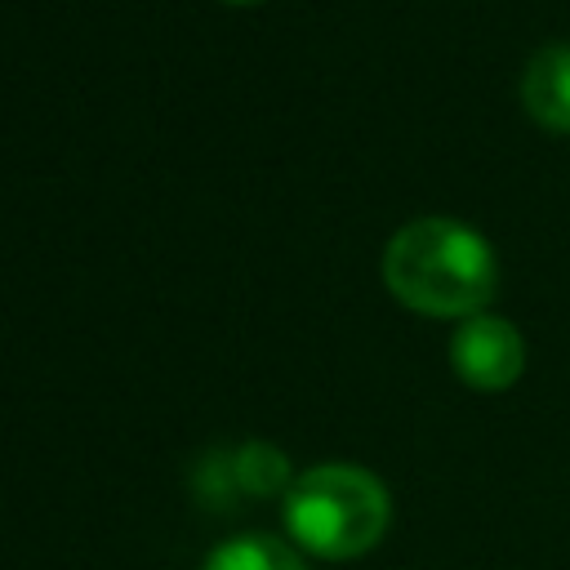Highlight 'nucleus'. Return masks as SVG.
Masks as SVG:
<instances>
[{
    "mask_svg": "<svg viewBox=\"0 0 570 570\" xmlns=\"http://www.w3.org/2000/svg\"><path fill=\"white\" fill-rule=\"evenodd\" d=\"M521 107L534 125L570 134V45H543L521 71Z\"/></svg>",
    "mask_w": 570,
    "mask_h": 570,
    "instance_id": "obj_4",
    "label": "nucleus"
},
{
    "mask_svg": "<svg viewBox=\"0 0 570 570\" xmlns=\"http://www.w3.org/2000/svg\"><path fill=\"white\" fill-rule=\"evenodd\" d=\"M392 521V499L383 481L356 463L307 468L285 490L289 539L325 561H347L370 552Z\"/></svg>",
    "mask_w": 570,
    "mask_h": 570,
    "instance_id": "obj_2",
    "label": "nucleus"
},
{
    "mask_svg": "<svg viewBox=\"0 0 570 570\" xmlns=\"http://www.w3.org/2000/svg\"><path fill=\"white\" fill-rule=\"evenodd\" d=\"M236 481H240L245 490H254V494H276V490H285V481H289V463H285V454H281L276 445L249 441V445L236 454Z\"/></svg>",
    "mask_w": 570,
    "mask_h": 570,
    "instance_id": "obj_6",
    "label": "nucleus"
},
{
    "mask_svg": "<svg viewBox=\"0 0 570 570\" xmlns=\"http://www.w3.org/2000/svg\"><path fill=\"white\" fill-rule=\"evenodd\" d=\"M227 4H263V0H227Z\"/></svg>",
    "mask_w": 570,
    "mask_h": 570,
    "instance_id": "obj_7",
    "label": "nucleus"
},
{
    "mask_svg": "<svg viewBox=\"0 0 570 570\" xmlns=\"http://www.w3.org/2000/svg\"><path fill=\"white\" fill-rule=\"evenodd\" d=\"M450 365H454V374L468 387H476V392H503L525 370L521 330L512 321H503V316L476 312V316L459 321V330L450 338Z\"/></svg>",
    "mask_w": 570,
    "mask_h": 570,
    "instance_id": "obj_3",
    "label": "nucleus"
},
{
    "mask_svg": "<svg viewBox=\"0 0 570 570\" xmlns=\"http://www.w3.org/2000/svg\"><path fill=\"white\" fill-rule=\"evenodd\" d=\"M383 285L423 316L468 321L485 312L499 285L490 240L459 218H414L383 249Z\"/></svg>",
    "mask_w": 570,
    "mask_h": 570,
    "instance_id": "obj_1",
    "label": "nucleus"
},
{
    "mask_svg": "<svg viewBox=\"0 0 570 570\" xmlns=\"http://www.w3.org/2000/svg\"><path fill=\"white\" fill-rule=\"evenodd\" d=\"M205 570H307V561L276 534H236L209 552Z\"/></svg>",
    "mask_w": 570,
    "mask_h": 570,
    "instance_id": "obj_5",
    "label": "nucleus"
}]
</instances>
